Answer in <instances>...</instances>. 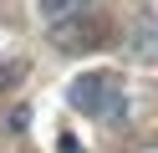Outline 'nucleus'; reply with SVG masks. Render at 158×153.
<instances>
[{"instance_id":"nucleus-1","label":"nucleus","mask_w":158,"mask_h":153,"mask_svg":"<svg viewBox=\"0 0 158 153\" xmlns=\"http://www.w3.org/2000/svg\"><path fill=\"white\" fill-rule=\"evenodd\" d=\"M66 102H72L82 117H97V122H117V117L127 112L123 87H117L107 71H87V77H77L72 87H66Z\"/></svg>"},{"instance_id":"nucleus-2","label":"nucleus","mask_w":158,"mask_h":153,"mask_svg":"<svg viewBox=\"0 0 158 153\" xmlns=\"http://www.w3.org/2000/svg\"><path fill=\"white\" fill-rule=\"evenodd\" d=\"M87 5H92V0H41V15L46 20H72V15H82Z\"/></svg>"},{"instance_id":"nucleus-3","label":"nucleus","mask_w":158,"mask_h":153,"mask_svg":"<svg viewBox=\"0 0 158 153\" xmlns=\"http://www.w3.org/2000/svg\"><path fill=\"white\" fill-rule=\"evenodd\" d=\"M21 77H26V61H10V56H0V92H10Z\"/></svg>"},{"instance_id":"nucleus-4","label":"nucleus","mask_w":158,"mask_h":153,"mask_svg":"<svg viewBox=\"0 0 158 153\" xmlns=\"http://www.w3.org/2000/svg\"><path fill=\"white\" fill-rule=\"evenodd\" d=\"M61 153H82V148H77V138H72V133H61Z\"/></svg>"}]
</instances>
